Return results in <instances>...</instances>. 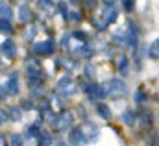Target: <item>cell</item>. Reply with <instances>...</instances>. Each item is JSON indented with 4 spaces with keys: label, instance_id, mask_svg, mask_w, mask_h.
<instances>
[{
    "label": "cell",
    "instance_id": "6da1fadb",
    "mask_svg": "<svg viewBox=\"0 0 159 146\" xmlns=\"http://www.w3.org/2000/svg\"><path fill=\"white\" fill-rule=\"evenodd\" d=\"M59 93H63V94H74L76 93V87H74V83H72V78H69V76H63L59 81H57V87H56Z\"/></svg>",
    "mask_w": 159,
    "mask_h": 146
},
{
    "label": "cell",
    "instance_id": "7a4b0ae2",
    "mask_svg": "<svg viewBox=\"0 0 159 146\" xmlns=\"http://www.w3.org/2000/svg\"><path fill=\"white\" fill-rule=\"evenodd\" d=\"M70 124H72V113H69V111H63L61 115H57L54 118V128L56 130H65Z\"/></svg>",
    "mask_w": 159,
    "mask_h": 146
},
{
    "label": "cell",
    "instance_id": "3957f363",
    "mask_svg": "<svg viewBox=\"0 0 159 146\" xmlns=\"http://www.w3.org/2000/svg\"><path fill=\"white\" fill-rule=\"evenodd\" d=\"M70 143H72V146H85L87 144V137H85V133H83L81 128H74L70 131Z\"/></svg>",
    "mask_w": 159,
    "mask_h": 146
},
{
    "label": "cell",
    "instance_id": "277c9868",
    "mask_svg": "<svg viewBox=\"0 0 159 146\" xmlns=\"http://www.w3.org/2000/svg\"><path fill=\"white\" fill-rule=\"evenodd\" d=\"M7 94H19V78H17V74H11L9 78H7V81L4 83V87H2Z\"/></svg>",
    "mask_w": 159,
    "mask_h": 146
},
{
    "label": "cell",
    "instance_id": "5b68a950",
    "mask_svg": "<svg viewBox=\"0 0 159 146\" xmlns=\"http://www.w3.org/2000/svg\"><path fill=\"white\" fill-rule=\"evenodd\" d=\"M26 72H28V76H30L32 81H35L41 76V65L35 59H34V61H28V63H26Z\"/></svg>",
    "mask_w": 159,
    "mask_h": 146
},
{
    "label": "cell",
    "instance_id": "8992f818",
    "mask_svg": "<svg viewBox=\"0 0 159 146\" xmlns=\"http://www.w3.org/2000/svg\"><path fill=\"white\" fill-rule=\"evenodd\" d=\"M81 130H83V133H85V137H87V143H94V141L98 139V130H96V126H94V124L87 122Z\"/></svg>",
    "mask_w": 159,
    "mask_h": 146
},
{
    "label": "cell",
    "instance_id": "52a82bcc",
    "mask_svg": "<svg viewBox=\"0 0 159 146\" xmlns=\"http://www.w3.org/2000/svg\"><path fill=\"white\" fill-rule=\"evenodd\" d=\"M34 50H35L37 54H52V50H54V41L48 39V41H44V43H37V44L34 46Z\"/></svg>",
    "mask_w": 159,
    "mask_h": 146
},
{
    "label": "cell",
    "instance_id": "ba28073f",
    "mask_svg": "<svg viewBox=\"0 0 159 146\" xmlns=\"http://www.w3.org/2000/svg\"><path fill=\"white\" fill-rule=\"evenodd\" d=\"M0 50H2L4 56H7V57H15V56H17V48H15V43H13V41H4L2 46H0Z\"/></svg>",
    "mask_w": 159,
    "mask_h": 146
},
{
    "label": "cell",
    "instance_id": "9c48e42d",
    "mask_svg": "<svg viewBox=\"0 0 159 146\" xmlns=\"http://www.w3.org/2000/svg\"><path fill=\"white\" fill-rule=\"evenodd\" d=\"M39 7L44 13H54L56 11V6H54L52 0H39Z\"/></svg>",
    "mask_w": 159,
    "mask_h": 146
},
{
    "label": "cell",
    "instance_id": "30bf717a",
    "mask_svg": "<svg viewBox=\"0 0 159 146\" xmlns=\"http://www.w3.org/2000/svg\"><path fill=\"white\" fill-rule=\"evenodd\" d=\"M104 17H106L107 22H113V21L117 19V9H115L113 6H106V9H104Z\"/></svg>",
    "mask_w": 159,
    "mask_h": 146
},
{
    "label": "cell",
    "instance_id": "8fae6325",
    "mask_svg": "<svg viewBox=\"0 0 159 146\" xmlns=\"http://www.w3.org/2000/svg\"><path fill=\"white\" fill-rule=\"evenodd\" d=\"M107 87H109L113 93H124V91H126V85H124L122 81H117V80H111V81L107 83Z\"/></svg>",
    "mask_w": 159,
    "mask_h": 146
},
{
    "label": "cell",
    "instance_id": "7c38bea8",
    "mask_svg": "<svg viewBox=\"0 0 159 146\" xmlns=\"http://www.w3.org/2000/svg\"><path fill=\"white\" fill-rule=\"evenodd\" d=\"M19 19H20L22 22H28V21L32 19V13H30V9H28L26 6H20V7H19Z\"/></svg>",
    "mask_w": 159,
    "mask_h": 146
},
{
    "label": "cell",
    "instance_id": "4fadbf2b",
    "mask_svg": "<svg viewBox=\"0 0 159 146\" xmlns=\"http://www.w3.org/2000/svg\"><path fill=\"white\" fill-rule=\"evenodd\" d=\"M0 17L2 19H9L11 17V7L7 2H0Z\"/></svg>",
    "mask_w": 159,
    "mask_h": 146
},
{
    "label": "cell",
    "instance_id": "5bb4252c",
    "mask_svg": "<svg viewBox=\"0 0 159 146\" xmlns=\"http://www.w3.org/2000/svg\"><path fill=\"white\" fill-rule=\"evenodd\" d=\"M9 144H11V146H24V139H22L20 135H11Z\"/></svg>",
    "mask_w": 159,
    "mask_h": 146
},
{
    "label": "cell",
    "instance_id": "9a60e30c",
    "mask_svg": "<svg viewBox=\"0 0 159 146\" xmlns=\"http://www.w3.org/2000/svg\"><path fill=\"white\" fill-rule=\"evenodd\" d=\"M98 113H100L104 118H109V116H111V111H109V107H107V106H104V104H98Z\"/></svg>",
    "mask_w": 159,
    "mask_h": 146
},
{
    "label": "cell",
    "instance_id": "2e32d148",
    "mask_svg": "<svg viewBox=\"0 0 159 146\" xmlns=\"http://www.w3.org/2000/svg\"><path fill=\"white\" fill-rule=\"evenodd\" d=\"M0 30H2V32H6V34H7V32H11V22H9L7 19H0Z\"/></svg>",
    "mask_w": 159,
    "mask_h": 146
},
{
    "label": "cell",
    "instance_id": "e0dca14e",
    "mask_svg": "<svg viewBox=\"0 0 159 146\" xmlns=\"http://www.w3.org/2000/svg\"><path fill=\"white\" fill-rule=\"evenodd\" d=\"M37 133H39V128H37V126H30V128L26 130V137H28V139H34Z\"/></svg>",
    "mask_w": 159,
    "mask_h": 146
},
{
    "label": "cell",
    "instance_id": "ac0fdd59",
    "mask_svg": "<svg viewBox=\"0 0 159 146\" xmlns=\"http://www.w3.org/2000/svg\"><path fill=\"white\" fill-rule=\"evenodd\" d=\"M50 144H52V139H50L48 135H44V133H43V139H41V144L39 146H50Z\"/></svg>",
    "mask_w": 159,
    "mask_h": 146
},
{
    "label": "cell",
    "instance_id": "d6986e66",
    "mask_svg": "<svg viewBox=\"0 0 159 146\" xmlns=\"http://www.w3.org/2000/svg\"><path fill=\"white\" fill-rule=\"evenodd\" d=\"M11 116L15 120H20V109L19 107H11Z\"/></svg>",
    "mask_w": 159,
    "mask_h": 146
},
{
    "label": "cell",
    "instance_id": "ffe728a7",
    "mask_svg": "<svg viewBox=\"0 0 159 146\" xmlns=\"http://www.w3.org/2000/svg\"><path fill=\"white\" fill-rule=\"evenodd\" d=\"M122 118H124V122H126V124H133V115H131V113H124V115H122Z\"/></svg>",
    "mask_w": 159,
    "mask_h": 146
},
{
    "label": "cell",
    "instance_id": "44dd1931",
    "mask_svg": "<svg viewBox=\"0 0 159 146\" xmlns=\"http://www.w3.org/2000/svg\"><path fill=\"white\" fill-rule=\"evenodd\" d=\"M59 11L63 13L65 19H69V13H67V6H65V4H59Z\"/></svg>",
    "mask_w": 159,
    "mask_h": 146
},
{
    "label": "cell",
    "instance_id": "7402d4cb",
    "mask_svg": "<svg viewBox=\"0 0 159 146\" xmlns=\"http://www.w3.org/2000/svg\"><path fill=\"white\" fill-rule=\"evenodd\" d=\"M6 120H7V116H6V113H4V111H0V124H4Z\"/></svg>",
    "mask_w": 159,
    "mask_h": 146
},
{
    "label": "cell",
    "instance_id": "603a6c76",
    "mask_svg": "<svg viewBox=\"0 0 159 146\" xmlns=\"http://www.w3.org/2000/svg\"><path fill=\"white\" fill-rule=\"evenodd\" d=\"M35 34H37V32H35V28H30V34H28V39H34V37H35Z\"/></svg>",
    "mask_w": 159,
    "mask_h": 146
},
{
    "label": "cell",
    "instance_id": "cb8c5ba5",
    "mask_svg": "<svg viewBox=\"0 0 159 146\" xmlns=\"http://www.w3.org/2000/svg\"><path fill=\"white\" fill-rule=\"evenodd\" d=\"M69 17H70L72 21H76V22H78V21H80V15H78V13H70Z\"/></svg>",
    "mask_w": 159,
    "mask_h": 146
},
{
    "label": "cell",
    "instance_id": "d4e9b609",
    "mask_svg": "<svg viewBox=\"0 0 159 146\" xmlns=\"http://www.w3.org/2000/svg\"><path fill=\"white\" fill-rule=\"evenodd\" d=\"M72 37H76V39H83V34H80V32H74Z\"/></svg>",
    "mask_w": 159,
    "mask_h": 146
},
{
    "label": "cell",
    "instance_id": "484cf974",
    "mask_svg": "<svg viewBox=\"0 0 159 146\" xmlns=\"http://www.w3.org/2000/svg\"><path fill=\"white\" fill-rule=\"evenodd\" d=\"M54 146H67V144H65V143H56Z\"/></svg>",
    "mask_w": 159,
    "mask_h": 146
},
{
    "label": "cell",
    "instance_id": "4316f807",
    "mask_svg": "<svg viewBox=\"0 0 159 146\" xmlns=\"http://www.w3.org/2000/svg\"><path fill=\"white\" fill-rule=\"evenodd\" d=\"M2 141H4V137H2V133H0V143H2Z\"/></svg>",
    "mask_w": 159,
    "mask_h": 146
}]
</instances>
